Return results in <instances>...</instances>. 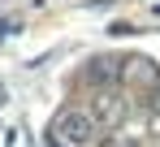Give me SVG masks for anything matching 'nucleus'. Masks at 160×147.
I'll use <instances>...</instances> for the list:
<instances>
[{
	"instance_id": "nucleus-1",
	"label": "nucleus",
	"mask_w": 160,
	"mask_h": 147,
	"mask_svg": "<svg viewBox=\"0 0 160 147\" xmlns=\"http://www.w3.org/2000/svg\"><path fill=\"white\" fill-rule=\"evenodd\" d=\"M95 113H82V108H65V113H56L52 121V143L56 147H91L95 143Z\"/></svg>"
},
{
	"instance_id": "nucleus-2",
	"label": "nucleus",
	"mask_w": 160,
	"mask_h": 147,
	"mask_svg": "<svg viewBox=\"0 0 160 147\" xmlns=\"http://www.w3.org/2000/svg\"><path fill=\"white\" fill-rule=\"evenodd\" d=\"M126 117V99L117 95V91H100V99H95V121L100 125H117Z\"/></svg>"
},
{
	"instance_id": "nucleus-3",
	"label": "nucleus",
	"mask_w": 160,
	"mask_h": 147,
	"mask_svg": "<svg viewBox=\"0 0 160 147\" xmlns=\"http://www.w3.org/2000/svg\"><path fill=\"white\" fill-rule=\"evenodd\" d=\"M91 74H95L100 82H112V78H117V61H95V65H91Z\"/></svg>"
}]
</instances>
